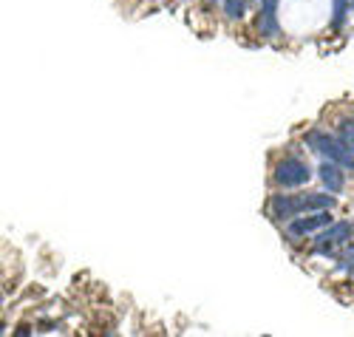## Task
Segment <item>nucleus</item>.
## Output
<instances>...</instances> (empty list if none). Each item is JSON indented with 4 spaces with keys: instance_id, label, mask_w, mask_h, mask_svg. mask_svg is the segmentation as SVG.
I'll list each match as a JSON object with an SVG mask.
<instances>
[{
    "instance_id": "obj_4",
    "label": "nucleus",
    "mask_w": 354,
    "mask_h": 337,
    "mask_svg": "<svg viewBox=\"0 0 354 337\" xmlns=\"http://www.w3.org/2000/svg\"><path fill=\"white\" fill-rule=\"evenodd\" d=\"M351 238V224L348 221H340V224H326L317 238H315V250L323 253V255H332L335 247H343V244Z\"/></svg>"
},
{
    "instance_id": "obj_8",
    "label": "nucleus",
    "mask_w": 354,
    "mask_h": 337,
    "mask_svg": "<svg viewBox=\"0 0 354 337\" xmlns=\"http://www.w3.org/2000/svg\"><path fill=\"white\" fill-rule=\"evenodd\" d=\"M247 3H250V0H224V12H227V17L241 20L244 12H247Z\"/></svg>"
},
{
    "instance_id": "obj_10",
    "label": "nucleus",
    "mask_w": 354,
    "mask_h": 337,
    "mask_svg": "<svg viewBox=\"0 0 354 337\" xmlns=\"http://www.w3.org/2000/svg\"><path fill=\"white\" fill-rule=\"evenodd\" d=\"M346 9H348V0H335V15H332V26L340 28L346 23Z\"/></svg>"
},
{
    "instance_id": "obj_2",
    "label": "nucleus",
    "mask_w": 354,
    "mask_h": 337,
    "mask_svg": "<svg viewBox=\"0 0 354 337\" xmlns=\"http://www.w3.org/2000/svg\"><path fill=\"white\" fill-rule=\"evenodd\" d=\"M306 145L320 153L323 159H332L335 165L340 167H354V150L340 139V136H329V134H323V131H309L306 134Z\"/></svg>"
},
{
    "instance_id": "obj_1",
    "label": "nucleus",
    "mask_w": 354,
    "mask_h": 337,
    "mask_svg": "<svg viewBox=\"0 0 354 337\" xmlns=\"http://www.w3.org/2000/svg\"><path fill=\"white\" fill-rule=\"evenodd\" d=\"M272 204V216L275 219H292V216H298V212H317V210H329L335 204L332 196L326 193H304V196H278L270 201Z\"/></svg>"
},
{
    "instance_id": "obj_6",
    "label": "nucleus",
    "mask_w": 354,
    "mask_h": 337,
    "mask_svg": "<svg viewBox=\"0 0 354 337\" xmlns=\"http://www.w3.org/2000/svg\"><path fill=\"white\" fill-rule=\"evenodd\" d=\"M258 32L261 35H278V0H263L261 3V17H258Z\"/></svg>"
},
{
    "instance_id": "obj_3",
    "label": "nucleus",
    "mask_w": 354,
    "mask_h": 337,
    "mask_svg": "<svg viewBox=\"0 0 354 337\" xmlns=\"http://www.w3.org/2000/svg\"><path fill=\"white\" fill-rule=\"evenodd\" d=\"M272 176H275V185H281V188H304L306 181H309V176H312V170H309L306 162L289 156V159H281L278 162V167H275Z\"/></svg>"
},
{
    "instance_id": "obj_12",
    "label": "nucleus",
    "mask_w": 354,
    "mask_h": 337,
    "mask_svg": "<svg viewBox=\"0 0 354 337\" xmlns=\"http://www.w3.org/2000/svg\"><path fill=\"white\" fill-rule=\"evenodd\" d=\"M351 6H354V0H351Z\"/></svg>"
},
{
    "instance_id": "obj_9",
    "label": "nucleus",
    "mask_w": 354,
    "mask_h": 337,
    "mask_svg": "<svg viewBox=\"0 0 354 337\" xmlns=\"http://www.w3.org/2000/svg\"><path fill=\"white\" fill-rule=\"evenodd\" d=\"M337 134H340V139L354 150V119H343L340 125H337Z\"/></svg>"
},
{
    "instance_id": "obj_7",
    "label": "nucleus",
    "mask_w": 354,
    "mask_h": 337,
    "mask_svg": "<svg viewBox=\"0 0 354 337\" xmlns=\"http://www.w3.org/2000/svg\"><path fill=\"white\" fill-rule=\"evenodd\" d=\"M317 173H320L323 188H326L329 193H340V190H343V173H340V165H335V162H323Z\"/></svg>"
},
{
    "instance_id": "obj_11",
    "label": "nucleus",
    "mask_w": 354,
    "mask_h": 337,
    "mask_svg": "<svg viewBox=\"0 0 354 337\" xmlns=\"http://www.w3.org/2000/svg\"><path fill=\"white\" fill-rule=\"evenodd\" d=\"M340 258H343V264H354V241L351 244H343Z\"/></svg>"
},
{
    "instance_id": "obj_5",
    "label": "nucleus",
    "mask_w": 354,
    "mask_h": 337,
    "mask_svg": "<svg viewBox=\"0 0 354 337\" xmlns=\"http://www.w3.org/2000/svg\"><path fill=\"white\" fill-rule=\"evenodd\" d=\"M326 224H332L329 212H326V210H317V212H312V216H306V219H292L289 233H292V235H309V233L326 227Z\"/></svg>"
}]
</instances>
